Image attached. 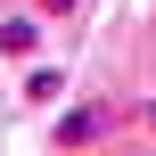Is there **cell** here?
Listing matches in <instances>:
<instances>
[{
  "instance_id": "obj_1",
  "label": "cell",
  "mask_w": 156,
  "mask_h": 156,
  "mask_svg": "<svg viewBox=\"0 0 156 156\" xmlns=\"http://www.w3.org/2000/svg\"><path fill=\"white\" fill-rule=\"evenodd\" d=\"M41 25H49V16H41L33 0L8 8V16H0V58H33V49H41Z\"/></svg>"
},
{
  "instance_id": "obj_2",
  "label": "cell",
  "mask_w": 156,
  "mask_h": 156,
  "mask_svg": "<svg viewBox=\"0 0 156 156\" xmlns=\"http://www.w3.org/2000/svg\"><path fill=\"white\" fill-rule=\"evenodd\" d=\"M107 123H115V115H107V107H66V115H58V132H49V140H58V148H90V140H107Z\"/></svg>"
},
{
  "instance_id": "obj_3",
  "label": "cell",
  "mask_w": 156,
  "mask_h": 156,
  "mask_svg": "<svg viewBox=\"0 0 156 156\" xmlns=\"http://www.w3.org/2000/svg\"><path fill=\"white\" fill-rule=\"evenodd\" d=\"M58 82H66L58 66H33V74H25V99H33V107H49V99H58Z\"/></svg>"
},
{
  "instance_id": "obj_4",
  "label": "cell",
  "mask_w": 156,
  "mask_h": 156,
  "mask_svg": "<svg viewBox=\"0 0 156 156\" xmlns=\"http://www.w3.org/2000/svg\"><path fill=\"white\" fill-rule=\"evenodd\" d=\"M33 8H41L49 25H66V16H82V0H33Z\"/></svg>"
},
{
  "instance_id": "obj_5",
  "label": "cell",
  "mask_w": 156,
  "mask_h": 156,
  "mask_svg": "<svg viewBox=\"0 0 156 156\" xmlns=\"http://www.w3.org/2000/svg\"><path fill=\"white\" fill-rule=\"evenodd\" d=\"M140 123H148V132H156V99H140Z\"/></svg>"
}]
</instances>
